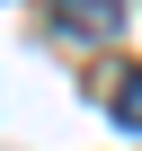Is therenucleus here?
Masks as SVG:
<instances>
[{
    "label": "nucleus",
    "mask_w": 142,
    "mask_h": 151,
    "mask_svg": "<svg viewBox=\"0 0 142 151\" xmlns=\"http://www.w3.org/2000/svg\"><path fill=\"white\" fill-rule=\"evenodd\" d=\"M53 18H62L71 36H89V45H107V36L124 27V0H53Z\"/></svg>",
    "instance_id": "nucleus-1"
},
{
    "label": "nucleus",
    "mask_w": 142,
    "mask_h": 151,
    "mask_svg": "<svg viewBox=\"0 0 142 151\" xmlns=\"http://www.w3.org/2000/svg\"><path fill=\"white\" fill-rule=\"evenodd\" d=\"M107 116L124 133H142V71H115V89H107Z\"/></svg>",
    "instance_id": "nucleus-2"
}]
</instances>
